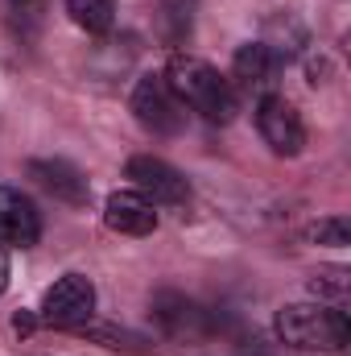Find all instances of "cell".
Segmentation results:
<instances>
[{
  "mask_svg": "<svg viewBox=\"0 0 351 356\" xmlns=\"http://www.w3.org/2000/svg\"><path fill=\"white\" fill-rule=\"evenodd\" d=\"M273 332L281 344L302 353H343L351 340V319L331 302H289L277 311Z\"/></svg>",
  "mask_w": 351,
  "mask_h": 356,
  "instance_id": "obj_2",
  "label": "cell"
},
{
  "mask_svg": "<svg viewBox=\"0 0 351 356\" xmlns=\"http://www.w3.org/2000/svg\"><path fill=\"white\" fill-rule=\"evenodd\" d=\"M75 336H83L91 344H99V348H112V353H149V340L145 336H137V332H124V327H112V323H79V327H71Z\"/></svg>",
  "mask_w": 351,
  "mask_h": 356,
  "instance_id": "obj_13",
  "label": "cell"
},
{
  "mask_svg": "<svg viewBox=\"0 0 351 356\" xmlns=\"http://www.w3.org/2000/svg\"><path fill=\"white\" fill-rule=\"evenodd\" d=\"M42 241V211L29 195L0 186V245L8 249H33Z\"/></svg>",
  "mask_w": 351,
  "mask_h": 356,
  "instance_id": "obj_9",
  "label": "cell"
},
{
  "mask_svg": "<svg viewBox=\"0 0 351 356\" xmlns=\"http://www.w3.org/2000/svg\"><path fill=\"white\" fill-rule=\"evenodd\" d=\"M132 112L153 137H178L186 129V104L174 95L166 75H141L132 88Z\"/></svg>",
  "mask_w": 351,
  "mask_h": 356,
  "instance_id": "obj_4",
  "label": "cell"
},
{
  "mask_svg": "<svg viewBox=\"0 0 351 356\" xmlns=\"http://www.w3.org/2000/svg\"><path fill=\"white\" fill-rule=\"evenodd\" d=\"M306 241H318V245H331V249H343L351 241L348 216H331V220H318L306 228Z\"/></svg>",
  "mask_w": 351,
  "mask_h": 356,
  "instance_id": "obj_15",
  "label": "cell"
},
{
  "mask_svg": "<svg viewBox=\"0 0 351 356\" xmlns=\"http://www.w3.org/2000/svg\"><path fill=\"white\" fill-rule=\"evenodd\" d=\"M67 13L91 38H103L116 25V0H67Z\"/></svg>",
  "mask_w": 351,
  "mask_h": 356,
  "instance_id": "obj_14",
  "label": "cell"
},
{
  "mask_svg": "<svg viewBox=\"0 0 351 356\" xmlns=\"http://www.w3.org/2000/svg\"><path fill=\"white\" fill-rule=\"evenodd\" d=\"M8 290V253H4V245H0V294Z\"/></svg>",
  "mask_w": 351,
  "mask_h": 356,
  "instance_id": "obj_17",
  "label": "cell"
},
{
  "mask_svg": "<svg viewBox=\"0 0 351 356\" xmlns=\"http://www.w3.org/2000/svg\"><path fill=\"white\" fill-rule=\"evenodd\" d=\"M153 319H157V327H162L170 340H203V336H211V327H215L211 311L198 307L194 298L178 294V290L153 294Z\"/></svg>",
  "mask_w": 351,
  "mask_h": 356,
  "instance_id": "obj_8",
  "label": "cell"
},
{
  "mask_svg": "<svg viewBox=\"0 0 351 356\" xmlns=\"http://www.w3.org/2000/svg\"><path fill=\"white\" fill-rule=\"evenodd\" d=\"M310 290H314L318 298H343V294H348V273H343V269H331V273L314 277Z\"/></svg>",
  "mask_w": 351,
  "mask_h": 356,
  "instance_id": "obj_16",
  "label": "cell"
},
{
  "mask_svg": "<svg viewBox=\"0 0 351 356\" xmlns=\"http://www.w3.org/2000/svg\"><path fill=\"white\" fill-rule=\"evenodd\" d=\"M194 13H198V0H157L153 8V33L162 46H186L190 33H194Z\"/></svg>",
  "mask_w": 351,
  "mask_h": 356,
  "instance_id": "obj_12",
  "label": "cell"
},
{
  "mask_svg": "<svg viewBox=\"0 0 351 356\" xmlns=\"http://www.w3.org/2000/svg\"><path fill=\"white\" fill-rule=\"evenodd\" d=\"M124 178H128L132 191H141L153 207H182V203L190 199V182L178 175L170 162H162V158H153V154L128 158Z\"/></svg>",
  "mask_w": 351,
  "mask_h": 356,
  "instance_id": "obj_6",
  "label": "cell"
},
{
  "mask_svg": "<svg viewBox=\"0 0 351 356\" xmlns=\"http://www.w3.org/2000/svg\"><path fill=\"white\" fill-rule=\"evenodd\" d=\"M25 170H29V178H33L46 195H54L58 203L83 207L91 199V186H87V178H83V170L71 166V162H62V158H33Z\"/></svg>",
  "mask_w": 351,
  "mask_h": 356,
  "instance_id": "obj_10",
  "label": "cell"
},
{
  "mask_svg": "<svg viewBox=\"0 0 351 356\" xmlns=\"http://www.w3.org/2000/svg\"><path fill=\"white\" fill-rule=\"evenodd\" d=\"M91 315H95V286H91L87 273H62L42 294V307H37V323L58 327V332H71V327L87 323Z\"/></svg>",
  "mask_w": 351,
  "mask_h": 356,
  "instance_id": "obj_3",
  "label": "cell"
},
{
  "mask_svg": "<svg viewBox=\"0 0 351 356\" xmlns=\"http://www.w3.org/2000/svg\"><path fill=\"white\" fill-rule=\"evenodd\" d=\"M166 83L174 88V95L190 108V112H198V116L211 120V124H232L236 112H240V95L232 88V79L219 75L211 63H203V58H194V54H174V58H170Z\"/></svg>",
  "mask_w": 351,
  "mask_h": 356,
  "instance_id": "obj_1",
  "label": "cell"
},
{
  "mask_svg": "<svg viewBox=\"0 0 351 356\" xmlns=\"http://www.w3.org/2000/svg\"><path fill=\"white\" fill-rule=\"evenodd\" d=\"M103 224L120 236H149L157 228V207L141 191H112L103 203Z\"/></svg>",
  "mask_w": 351,
  "mask_h": 356,
  "instance_id": "obj_11",
  "label": "cell"
},
{
  "mask_svg": "<svg viewBox=\"0 0 351 356\" xmlns=\"http://www.w3.org/2000/svg\"><path fill=\"white\" fill-rule=\"evenodd\" d=\"M257 133L264 137V145L273 154H281V158H298L306 149V124H302L298 108L285 95H277V91L257 99Z\"/></svg>",
  "mask_w": 351,
  "mask_h": 356,
  "instance_id": "obj_5",
  "label": "cell"
},
{
  "mask_svg": "<svg viewBox=\"0 0 351 356\" xmlns=\"http://www.w3.org/2000/svg\"><path fill=\"white\" fill-rule=\"evenodd\" d=\"M281 71H285V58L273 46L248 42L232 58V88H236V95H257L261 99V95H268V91L277 88Z\"/></svg>",
  "mask_w": 351,
  "mask_h": 356,
  "instance_id": "obj_7",
  "label": "cell"
},
{
  "mask_svg": "<svg viewBox=\"0 0 351 356\" xmlns=\"http://www.w3.org/2000/svg\"><path fill=\"white\" fill-rule=\"evenodd\" d=\"M8 4H12V8H17V13H29V8H37V4H42V0H8Z\"/></svg>",
  "mask_w": 351,
  "mask_h": 356,
  "instance_id": "obj_18",
  "label": "cell"
}]
</instances>
